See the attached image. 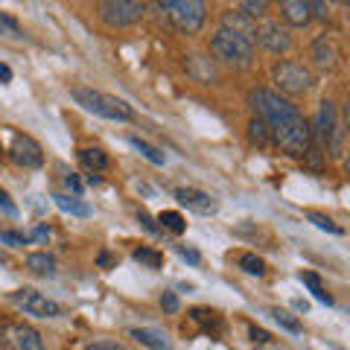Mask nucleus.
Wrapping results in <instances>:
<instances>
[{
	"label": "nucleus",
	"instance_id": "nucleus-1",
	"mask_svg": "<svg viewBox=\"0 0 350 350\" xmlns=\"http://www.w3.org/2000/svg\"><path fill=\"white\" fill-rule=\"evenodd\" d=\"M251 105H254L257 117L266 123L271 144H275L283 155L301 158L310 152L312 129L306 123V117L289 100H283L280 94L269 91V88H257V91H251Z\"/></svg>",
	"mask_w": 350,
	"mask_h": 350
},
{
	"label": "nucleus",
	"instance_id": "nucleus-4",
	"mask_svg": "<svg viewBox=\"0 0 350 350\" xmlns=\"http://www.w3.org/2000/svg\"><path fill=\"white\" fill-rule=\"evenodd\" d=\"M211 47L219 59H225V62H237V64H248L251 56H254V41L245 38V36H239V32L234 29H219L213 41H211Z\"/></svg>",
	"mask_w": 350,
	"mask_h": 350
},
{
	"label": "nucleus",
	"instance_id": "nucleus-29",
	"mask_svg": "<svg viewBox=\"0 0 350 350\" xmlns=\"http://www.w3.org/2000/svg\"><path fill=\"white\" fill-rule=\"evenodd\" d=\"M178 254L187 260V262H193V266H199L202 262V257H199V251H193V248H187V245H178Z\"/></svg>",
	"mask_w": 350,
	"mask_h": 350
},
{
	"label": "nucleus",
	"instance_id": "nucleus-27",
	"mask_svg": "<svg viewBox=\"0 0 350 350\" xmlns=\"http://www.w3.org/2000/svg\"><path fill=\"white\" fill-rule=\"evenodd\" d=\"M137 222H140V225H144V228H146V231H149V234H163V231H161V228L155 225V219H152V216H149L146 211H140V213H137Z\"/></svg>",
	"mask_w": 350,
	"mask_h": 350
},
{
	"label": "nucleus",
	"instance_id": "nucleus-8",
	"mask_svg": "<svg viewBox=\"0 0 350 350\" xmlns=\"http://www.w3.org/2000/svg\"><path fill=\"white\" fill-rule=\"evenodd\" d=\"M0 347L3 350H44V342L27 324H3L0 327Z\"/></svg>",
	"mask_w": 350,
	"mask_h": 350
},
{
	"label": "nucleus",
	"instance_id": "nucleus-25",
	"mask_svg": "<svg viewBox=\"0 0 350 350\" xmlns=\"http://www.w3.org/2000/svg\"><path fill=\"white\" fill-rule=\"evenodd\" d=\"M239 9H243V15L245 18H262L266 15V9H269V3H254V0H245V3H239Z\"/></svg>",
	"mask_w": 350,
	"mask_h": 350
},
{
	"label": "nucleus",
	"instance_id": "nucleus-37",
	"mask_svg": "<svg viewBox=\"0 0 350 350\" xmlns=\"http://www.w3.org/2000/svg\"><path fill=\"white\" fill-rule=\"evenodd\" d=\"M6 82H12V70H9V64L0 62V85H6Z\"/></svg>",
	"mask_w": 350,
	"mask_h": 350
},
{
	"label": "nucleus",
	"instance_id": "nucleus-28",
	"mask_svg": "<svg viewBox=\"0 0 350 350\" xmlns=\"http://www.w3.org/2000/svg\"><path fill=\"white\" fill-rule=\"evenodd\" d=\"M161 306L167 312H178V298H175V292H163L161 295Z\"/></svg>",
	"mask_w": 350,
	"mask_h": 350
},
{
	"label": "nucleus",
	"instance_id": "nucleus-39",
	"mask_svg": "<svg viewBox=\"0 0 350 350\" xmlns=\"http://www.w3.org/2000/svg\"><path fill=\"white\" fill-rule=\"evenodd\" d=\"M0 155H3V146H0Z\"/></svg>",
	"mask_w": 350,
	"mask_h": 350
},
{
	"label": "nucleus",
	"instance_id": "nucleus-22",
	"mask_svg": "<svg viewBox=\"0 0 350 350\" xmlns=\"http://www.w3.org/2000/svg\"><path fill=\"white\" fill-rule=\"evenodd\" d=\"M239 269L248 271V275H257V278L266 271V266H262V260L257 254H243V257H239Z\"/></svg>",
	"mask_w": 350,
	"mask_h": 350
},
{
	"label": "nucleus",
	"instance_id": "nucleus-36",
	"mask_svg": "<svg viewBox=\"0 0 350 350\" xmlns=\"http://www.w3.org/2000/svg\"><path fill=\"white\" fill-rule=\"evenodd\" d=\"M248 333H251V338H254L257 345H266V342H269V333H266V330H257V327H251Z\"/></svg>",
	"mask_w": 350,
	"mask_h": 350
},
{
	"label": "nucleus",
	"instance_id": "nucleus-26",
	"mask_svg": "<svg viewBox=\"0 0 350 350\" xmlns=\"http://www.w3.org/2000/svg\"><path fill=\"white\" fill-rule=\"evenodd\" d=\"M0 243H3V245H12V248H21V245L29 243V237L18 234V231H0Z\"/></svg>",
	"mask_w": 350,
	"mask_h": 350
},
{
	"label": "nucleus",
	"instance_id": "nucleus-31",
	"mask_svg": "<svg viewBox=\"0 0 350 350\" xmlns=\"http://www.w3.org/2000/svg\"><path fill=\"white\" fill-rule=\"evenodd\" d=\"M85 350H126L120 342H94V345H88Z\"/></svg>",
	"mask_w": 350,
	"mask_h": 350
},
{
	"label": "nucleus",
	"instance_id": "nucleus-33",
	"mask_svg": "<svg viewBox=\"0 0 350 350\" xmlns=\"http://www.w3.org/2000/svg\"><path fill=\"white\" fill-rule=\"evenodd\" d=\"M64 184H68V187L73 190V196H79V193H82V181L76 178L73 172H70V175H64Z\"/></svg>",
	"mask_w": 350,
	"mask_h": 350
},
{
	"label": "nucleus",
	"instance_id": "nucleus-3",
	"mask_svg": "<svg viewBox=\"0 0 350 350\" xmlns=\"http://www.w3.org/2000/svg\"><path fill=\"white\" fill-rule=\"evenodd\" d=\"M161 9L170 15L172 27L178 32H187V36L199 32L207 18V6L202 0H163Z\"/></svg>",
	"mask_w": 350,
	"mask_h": 350
},
{
	"label": "nucleus",
	"instance_id": "nucleus-17",
	"mask_svg": "<svg viewBox=\"0 0 350 350\" xmlns=\"http://www.w3.org/2000/svg\"><path fill=\"white\" fill-rule=\"evenodd\" d=\"M53 202H56L59 211L70 213V216H91V207H88L85 202H79L76 196L70 199V196H64V193H56V196H53Z\"/></svg>",
	"mask_w": 350,
	"mask_h": 350
},
{
	"label": "nucleus",
	"instance_id": "nucleus-23",
	"mask_svg": "<svg viewBox=\"0 0 350 350\" xmlns=\"http://www.w3.org/2000/svg\"><path fill=\"white\" fill-rule=\"evenodd\" d=\"M135 260L144 262V266H149V269H161V262H163V257L158 254V251H149V248H135Z\"/></svg>",
	"mask_w": 350,
	"mask_h": 350
},
{
	"label": "nucleus",
	"instance_id": "nucleus-11",
	"mask_svg": "<svg viewBox=\"0 0 350 350\" xmlns=\"http://www.w3.org/2000/svg\"><path fill=\"white\" fill-rule=\"evenodd\" d=\"M175 199H178L184 207L196 211V213H216V211H219V202L213 199V196L204 193V190H196V187H181V190H175Z\"/></svg>",
	"mask_w": 350,
	"mask_h": 350
},
{
	"label": "nucleus",
	"instance_id": "nucleus-32",
	"mask_svg": "<svg viewBox=\"0 0 350 350\" xmlns=\"http://www.w3.org/2000/svg\"><path fill=\"white\" fill-rule=\"evenodd\" d=\"M301 280L306 283L310 289H319L321 286V280H319V275H312V271H301Z\"/></svg>",
	"mask_w": 350,
	"mask_h": 350
},
{
	"label": "nucleus",
	"instance_id": "nucleus-15",
	"mask_svg": "<svg viewBox=\"0 0 350 350\" xmlns=\"http://www.w3.org/2000/svg\"><path fill=\"white\" fill-rule=\"evenodd\" d=\"M27 269L36 271V275L50 278V275H56V257L47 254V251H36V254L27 257Z\"/></svg>",
	"mask_w": 350,
	"mask_h": 350
},
{
	"label": "nucleus",
	"instance_id": "nucleus-30",
	"mask_svg": "<svg viewBox=\"0 0 350 350\" xmlns=\"http://www.w3.org/2000/svg\"><path fill=\"white\" fill-rule=\"evenodd\" d=\"M0 211H3V213H9V216H15V213H18V207H15V202H12V199H9V196H6L3 190H0Z\"/></svg>",
	"mask_w": 350,
	"mask_h": 350
},
{
	"label": "nucleus",
	"instance_id": "nucleus-2",
	"mask_svg": "<svg viewBox=\"0 0 350 350\" xmlns=\"http://www.w3.org/2000/svg\"><path fill=\"white\" fill-rule=\"evenodd\" d=\"M73 100L79 103L85 111H91V114L103 117V120H117V123L131 120V108L123 100H117V96H111V94H103V91H94V88H76Z\"/></svg>",
	"mask_w": 350,
	"mask_h": 350
},
{
	"label": "nucleus",
	"instance_id": "nucleus-14",
	"mask_svg": "<svg viewBox=\"0 0 350 350\" xmlns=\"http://www.w3.org/2000/svg\"><path fill=\"white\" fill-rule=\"evenodd\" d=\"M280 12H283V18H286L292 27H306L312 21V9H310L306 0H283Z\"/></svg>",
	"mask_w": 350,
	"mask_h": 350
},
{
	"label": "nucleus",
	"instance_id": "nucleus-13",
	"mask_svg": "<svg viewBox=\"0 0 350 350\" xmlns=\"http://www.w3.org/2000/svg\"><path fill=\"white\" fill-rule=\"evenodd\" d=\"M129 336L135 338L137 345L149 347V350H172L170 336L163 333V330H155V327H135V330H131Z\"/></svg>",
	"mask_w": 350,
	"mask_h": 350
},
{
	"label": "nucleus",
	"instance_id": "nucleus-38",
	"mask_svg": "<svg viewBox=\"0 0 350 350\" xmlns=\"http://www.w3.org/2000/svg\"><path fill=\"white\" fill-rule=\"evenodd\" d=\"M312 295H315V298H319L321 304H327V306H330V304H333V298H330V295H327V292H324V286H319V289H312Z\"/></svg>",
	"mask_w": 350,
	"mask_h": 350
},
{
	"label": "nucleus",
	"instance_id": "nucleus-24",
	"mask_svg": "<svg viewBox=\"0 0 350 350\" xmlns=\"http://www.w3.org/2000/svg\"><path fill=\"white\" fill-rule=\"evenodd\" d=\"M271 315H275V321L283 327V330H289V333H301V321H298V319H292L289 312H283V310H271Z\"/></svg>",
	"mask_w": 350,
	"mask_h": 350
},
{
	"label": "nucleus",
	"instance_id": "nucleus-10",
	"mask_svg": "<svg viewBox=\"0 0 350 350\" xmlns=\"http://www.w3.org/2000/svg\"><path fill=\"white\" fill-rule=\"evenodd\" d=\"M9 155H12V161L18 163V167H24V170H36V167L44 163V152L38 146V140H32L29 135H15Z\"/></svg>",
	"mask_w": 350,
	"mask_h": 350
},
{
	"label": "nucleus",
	"instance_id": "nucleus-19",
	"mask_svg": "<svg viewBox=\"0 0 350 350\" xmlns=\"http://www.w3.org/2000/svg\"><path fill=\"white\" fill-rule=\"evenodd\" d=\"M158 222H161V231H170V234H184V231H187V222H184V216L175 213V211L158 213Z\"/></svg>",
	"mask_w": 350,
	"mask_h": 350
},
{
	"label": "nucleus",
	"instance_id": "nucleus-34",
	"mask_svg": "<svg viewBox=\"0 0 350 350\" xmlns=\"http://www.w3.org/2000/svg\"><path fill=\"white\" fill-rule=\"evenodd\" d=\"M310 9H312V12L319 15L321 21H327V18H330V6H327V3H310Z\"/></svg>",
	"mask_w": 350,
	"mask_h": 350
},
{
	"label": "nucleus",
	"instance_id": "nucleus-12",
	"mask_svg": "<svg viewBox=\"0 0 350 350\" xmlns=\"http://www.w3.org/2000/svg\"><path fill=\"white\" fill-rule=\"evenodd\" d=\"M254 36H257V41L262 44V47L271 50V53H286L292 47L286 29H280L278 24H260V29H254Z\"/></svg>",
	"mask_w": 350,
	"mask_h": 350
},
{
	"label": "nucleus",
	"instance_id": "nucleus-6",
	"mask_svg": "<svg viewBox=\"0 0 350 350\" xmlns=\"http://www.w3.org/2000/svg\"><path fill=\"white\" fill-rule=\"evenodd\" d=\"M144 3H131V0H108V3H100V15L108 27H135L140 18H144Z\"/></svg>",
	"mask_w": 350,
	"mask_h": 350
},
{
	"label": "nucleus",
	"instance_id": "nucleus-9",
	"mask_svg": "<svg viewBox=\"0 0 350 350\" xmlns=\"http://www.w3.org/2000/svg\"><path fill=\"white\" fill-rule=\"evenodd\" d=\"M315 137H319V144H330L333 140V155H338L342 126L336 123V105L330 100H321V105H319V117H315Z\"/></svg>",
	"mask_w": 350,
	"mask_h": 350
},
{
	"label": "nucleus",
	"instance_id": "nucleus-20",
	"mask_svg": "<svg viewBox=\"0 0 350 350\" xmlns=\"http://www.w3.org/2000/svg\"><path fill=\"white\" fill-rule=\"evenodd\" d=\"M248 137H251V144L254 146H271V135H269V129H266V123H262L260 117H254L251 120V126H248Z\"/></svg>",
	"mask_w": 350,
	"mask_h": 350
},
{
	"label": "nucleus",
	"instance_id": "nucleus-35",
	"mask_svg": "<svg viewBox=\"0 0 350 350\" xmlns=\"http://www.w3.org/2000/svg\"><path fill=\"white\" fill-rule=\"evenodd\" d=\"M47 237H50V228H47V225H38L36 231H32V237H29V239H36V243H44Z\"/></svg>",
	"mask_w": 350,
	"mask_h": 350
},
{
	"label": "nucleus",
	"instance_id": "nucleus-18",
	"mask_svg": "<svg viewBox=\"0 0 350 350\" xmlns=\"http://www.w3.org/2000/svg\"><path fill=\"white\" fill-rule=\"evenodd\" d=\"M129 144L135 146V149H137V152H140V155H144L146 161L155 163V167H163V163H167V155H163L161 149H155L152 144H146L144 137H135V135H131V137H129Z\"/></svg>",
	"mask_w": 350,
	"mask_h": 350
},
{
	"label": "nucleus",
	"instance_id": "nucleus-16",
	"mask_svg": "<svg viewBox=\"0 0 350 350\" xmlns=\"http://www.w3.org/2000/svg\"><path fill=\"white\" fill-rule=\"evenodd\" d=\"M79 161L85 163L88 170H91L94 175L96 172H103L105 167H108V155L103 149H96V146H88V149H79Z\"/></svg>",
	"mask_w": 350,
	"mask_h": 350
},
{
	"label": "nucleus",
	"instance_id": "nucleus-5",
	"mask_svg": "<svg viewBox=\"0 0 350 350\" xmlns=\"http://www.w3.org/2000/svg\"><path fill=\"white\" fill-rule=\"evenodd\" d=\"M12 304L18 306V310H24V315H36V319H62L64 315L62 304H56L44 292L29 289V286L12 292Z\"/></svg>",
	"mask_w": 350,
	"mask_h": 350
},
{
	"label": "nucleus",
	"instance_id": "nucleus-7",
	"mask_svg": "<svg viewBox=\"0 0 350 350\" xmlns=\"http://www.w3.org/2000/svg\"><path fill=\"white\" fill-rule=\"evenodd\" d=\"M275 82L280 85V91L286 94H306L312 88V73L298 62H280L275 68Z\"/></svg>",
	"mask_w": 350,
	"mask_h": 350
},
{
	"label": "nucleus",
	"instance_id": "nucleus-21",
	"mask_svg": "<svg viewBox=\"0 0 350 350\" xmlns=\"http://www.w3.org/2000/svg\"><path fill=\"white\" fill-rule=\"evenodd\" d=\"M306 219L315 225V228H321V231H330V234H342V228H338L330 216H324V213H315V211H310L306 213Z\"/></svg>",
	"mask_w": 350,
	"mask_h": 350
}]
</instances>
